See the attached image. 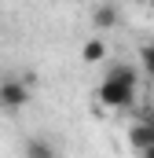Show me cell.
Segmentation results:
<instances>
[{
	"instance_id": "9",
	"label": "cell",
	"mask_w": 154,
	"mask_h": 158,
	"mask_svg": "<svg viewBox=\"0 0 154 158\" xmlns=\"http://www.w3.org/2000/svg\"><path fill=\"white\" fill-rule=\"evenodd\" d=\"M140 158H154V147H147V151H140Z\"/></svg>"
},
{
	"instance_id": "7",
	"label": "cell",
	"mask_w": 154,
	"mask_h": 158,
	"mask_svg": "<svg viewBox=\"0 0 154 158\" xmlns=\"http://www.w3.org/2000/svg\"><path fill=\"white\" fill-rule=\"evenodd\" d=\"M140 70L151 77V85H154V44H143L140 48Z\"/></svg>"
},
{
	"instance_id": "10",
	"label": "cell",
	"mask_w": 154,
	"mask_h": 158,
	"mask_svg": "<svg viewBox=\"0 0 154 158\" xmlns=\"http://www.w3.org/2000/svg\"><path fill=\"white\" fill-rule=\"evenodd\" d=\"M147 4H151V11H154V0H147Z\"/></svg>"
},
{
	"instance_id": "3",
	"label": "cell",
	"mask_w": 154,
	"mask_h": 158,
	"mask_svg": "<svg viewBox=\"0 0 154 158\" xmlns=\"http://www.w3.org/2000/svg\"><path fill=\"white\" fill-rule=\"evenodd\" d=\"M81 63H84V66L107 63V40H103V37H88L84 44H81Z\"/></svg>"
},
{
	"instance_id": "6",
	"label": "cell",
	"mask_w": 154,
	"mask_h": 158,
	"mask_svg": "<svg viewBox=\"0 0 154 158\" xmlns=\"http://www.w3.org/2000/svg\"><path fill=\"white\" fill-rule=\"evenodd\" d=\"M92 22H95V30H114L117 22H121V15H117V7H114V4H103V7H95Z\"/></svg>"
},
{
	"instance_id": "8",
	"label": "cell",
	"mask_w": 154,
	"mask_h": 158,
	"mask_svg": "<svg viewBox=\"0 0 154 158\" xmlns=\"http://www.w3.org/2000/svg\"><path fill=\"white\" fill-rule=\"evenodd\" d=\"M140 121H147V125H151V129H154V110H147V114H143V118H140Z\"/></svg>"
},
{
	"instance_id": "2",
	"label": "cell",
	"mask_w": 154,
	"mask_h": 158,
	"mask_svg": "<svg viewBox=\"0 0 154 158\" xmlns=\"http://www.w3.org/2000/svg\"><path fill=\"white\" fill-rule=\"evenodd\" d=\"M30 85H33V77H4L0 81V107L4 110H22L30 103Z\"/></svg>"
},
{
	"instance_id": "4",
	"label": "cell",
	"mask_w": 154,
	"mask_h": 158,
	"mask_svg": "<svg viewBox=\"0 0 154 158\" xmlns=\"http://www.w3.org/2000/svg\"><path fill=\"white\" fill-rule=\"evenodd\" d=\"M128 147H132L136 155L147 151V147H154V129L147 121H132V129H128Z\"/></svg>"
},
{
	"instance_id": "5",
	"label": "cell",
	"mask_w": 154,
	"mask_h": 158,
	"mask_svg": "<svg viewBox=\"0 0 154 158\" xmlns=\"http://www.w3.org/2000/svg\"><path fill=\"white\" fill-rule=\"evenodd\" d=\"M22 158H59V147H55L48 136H30V140H26Z\"/></svg>"
},
{
	"instance_id": "1",
	"label": "cell",
	"mask_w": 154,
	"mask_h": 158,
	"mask_svg": "<svg viewBox=\"0 0 154 158\" xmlns=\"http://www.w3.org/2000/svg\"><path fill=\"white\" fill-rule=\"evenodd\" d=\"M136 88H140V70L128 66V63H114V66L103 74V81H99L95 99H99V107H107V110H128V107L136 103Z\"/></svg>"
}]
</instances>
